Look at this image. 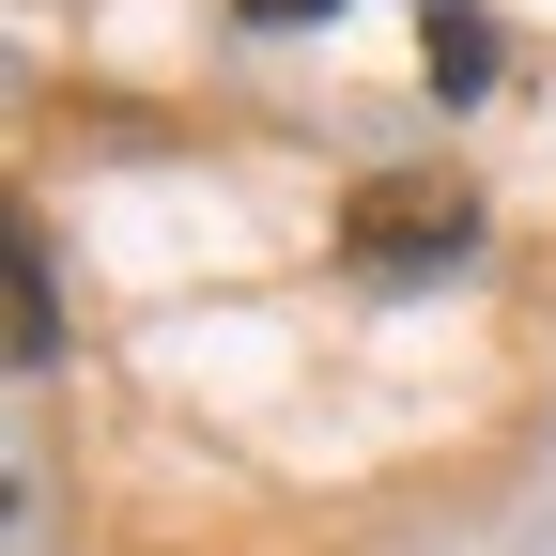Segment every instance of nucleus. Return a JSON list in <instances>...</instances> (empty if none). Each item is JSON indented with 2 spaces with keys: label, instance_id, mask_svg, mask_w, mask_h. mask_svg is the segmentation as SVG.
<instances>
[{
  "label": "nucleus",
  "instance_id": "1",
  "mask_svg": "<svg viewBox=\"0 0 556 556\" xmlns=\"http://www.w3.org/2000/svg\"><path fill=\"white\" fill-rule=\"evenodd\" d=\"M464 232H479V201H464L448 170H371L356 201H340V248H356L371 278H448Z\"/></svg>",
  "mask_w": 556,
  "mask_h": 556
},
{
  "label": "nucleus",
  "instance_id": "2",
  "mask_svg": "<svg viewBox=\"0 0 556 556\" xmlns=\"http://www.w3.org/2000/svg\"><path fill=\"white\" fill-rule=\"evenodd\" d=\"M62 356V294H47V248L16 232V371H47Z\"/></svg>",
  "mask_w": 556,
  "mask_h": 556
},
{
  "label": "nucleus",
  "instance_id": "3",
  "mask_svg": "<svg viewBox=\"0 0 556 556\" xmlns=\"http://www.w3.org/2000/svg\"><path fill=\"white\" fill-rule=\"evenodd\" d=\"M479 62H495V47H479V16H464V0H433V93H479Z\"/></svg>",
  "mask_w": 556,
  "mask_h": 556
},
{
  "label": "nucleus",
  "instance_id": "4",
  "mask_svg": "<svg viewBox=\"0 0 556 556\" xmlns=\"http://www.w3.org/2000/svg\"><path fill=\"white\" fill-rule=\"evenodd\" d=\"M248 16H263V31H294V16H340V0H248Z\"/></svg>",
  "mask_w": 556,
  "mask_h": 556
}]
</instances>
